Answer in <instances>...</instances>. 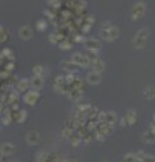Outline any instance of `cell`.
Instances as JSON below:
<instances>
[{
  "label": "cell",
  "instance_id": "7a4b0ae2",
  "mask_svg": "<svg viewBox=\"0 0 155 162\" xmlns=\"http://www.w3.org/2000/svg\"><path fill=\"white\" fill-rule=\"evenodd\" d=\"M146 14V4L143 2H139L136 3L134 7H132V11H131V16L132 19H142Z\"/></svg>",
  "mask_w": 155,
  "mask_h": 162
},
{
  "label": "cell",
  "instance_id": "603a6c76",
  "mask_svg": "<svg viewBox=\"0 0 155 162\" xmlns=\"http://www.w3.org/2000/svg\"><path fill=\"white\" fill-rule=\"evenodd\" d=\"M34 74L35 76H39V77H43V73H45V69H43V66H40V65H38V66H34Z\"/></svg>",
  "mask_w": 155,
  "mask_h": 162
},
{
  "label": "cell",
  "instance_id": "cb8c5ba5",
  "mask_svg": "<svg viewBox=\"0 0 155 162\" xmlns=\"http://www.w3.org/2000/svg\"><path fill=\"white\" fill-rule=\"evenodd\" d=\"M72 134H73V131L72 130H69V128H63V131H62V137L63 138H66V139H69L70 137H72Z\"/></svg>",
  "mask_w": 155,
  "mask_h": 162
},
{
  "label": "cell",
  "instance_id": "5bb4252c",
  "mask_svg": "<svg viewBox=\"0 0 155 162\" xmlns=\"http://www.w3.org/2000/svg\"><path fill=\"white\" fill-rule=\"evenodd\" d=\"M31 87L35 89H40L43 87V77H39V76H34V78L31 80Z\"/></svg>",
  "mask_w": 155,
  "mask_h": 162
},
{
  "label": "cell",
  "instance_id": "d4e9b609",
  "mask_svg": "<svg viewBox=\"0 0 155 162\" xmlns=\"http://www.w3.org/2000/svg\"><path fill=\"white\" fill-rule=\"evenodd\" d=\"M60 46L63 49V50H69V49L72 47V45H70V42L65 40V42H61V43H60Z\"/></svg>",
  "mask_w": 155,
  "mask_h": 162
},
{
  "label": "cell",
  "instance_id": "1f68e13d",
  "mask_svg": "<svg viewBox=\"0 0 155 162\" xmlns=\"http://www.w3.org/2000/svg\"><path fill=\"white\" fill-rule=\"evenodd\" d=\"M3 157H4V155H3V153H2V151H0V159H2V158H3Z\"/></svg>",
  "mask_w": 155,
  "mask_h": 162
},
{
  "label": "cell",
  "instance_id": "3957f363",
  "mask_svg": "<svg viewBox=\"0 0 155 162\" xmlns=\"http://www.w3.org/2000/svg\"><path fill=\"white\" fill-rule=\"evenodd\" d=\"M70 61L74 62L77 66H89L90 65V60L88 58V56H84V54H81V53H74Z\"/></svg>",
  "mask_w": 155,
  "mask_h": 162
},
{
  "label": "cell",
  "instance_id": "4316f807",
  "mask_svg": "<svg viewBox=\"0 0 155 162\" xmlns=\"http://www.w3.org/2000/svg\"><path fill=\"white\" fill-rule=\"evenodd\" d=\"M36 26H39V30H45V27H46V22L39 20V22H36Z\"/></svg>",
  "mask_w": 155,
  "mask_h": 162
},
{
  "label": "cell",
  "instance_id": "ffe728a7",
  "mask_svg": "<svg viewBox=\"0 0 155 162\" xmlns=\"http://www.w3.org/2000/svg\"><path fill=\"white\" fill-rule=\"evenodd\" d=\"M69 141L72 142V145H73V146H77V145H78V143L81 142V135H77V134L73 132V134H72V137L69 138Z\"/></svg>",
  "mask_w": 155,
  "mask_h": 162
},
{
  "label": "cell",
  "instance_id": "9a60e30c",
  "mask_svg": "<svg viewBox=\"0 0 155 162\" xmlns=\"http://www.w3.org/2000/svg\"><path fill=\"white\" fill-rule=\"evenodd\" d=\"M108 37H109V40H115L117 39V37H119V29L115 26H112L111 29L108 30Z\"/></svg>",
  "mask_w": 155,
  "mask_h": 162
},
{
  "label": "cell",
  "instance_id": "f1b7e54d",
  "mask_svg": "<svg viewBox=\"0 0 155 162\" xmlns=\"http://www.w3.org/2000/svg\"><path fill=\"white\" fill-rule=\"evenodd\" d=\"M99 120L105 123V112H100V114H99Z\"/></svg>",
  "mask_w": 155,
  "mask_h": 162
},
{
  "label": "cell",
  "instance_id": "8fae6325",
  "mask_svg": "<svg viewBox=\"0 0 155 162\" xmlns=\"http://www.w3.org/2000/svg\"><path fill=\"white\" fill-rule=\"evenodd\" d=\"M19 35L23 39H30L31 37H33V30H31L30 26H23L19 31Z\"/></svg>",
  "mask_w": 155,
  "mask_h": 162
},
{
  "label": "cell",
  "instance_id": "ba28073f",
  "mask_svg": "<svg viewBox=\"0 0 155 162\" xmlns=\"http://www.w3.org/2000/svg\"><path fill=\"white\" fill-rule=\"evenodd\" d=\"M39 139H40V137L36 131H31L27 134V137H26V141L29 145H36V143L39 142Z\"/></svg>",
  "mask_w": 155,
  "mask_h": 162
},
{
  "label": "cell",
  "instance_id": "52a82bcc",
  "mask_svg": "<svg viewBox=\"0 0 155 162\" xmlns=\"http://www.w3.org/2000/svg\"><path fill=\"white\" fill-rule=\"evenodd\" d=\"M90 65H92V66H93V69H94L96 72H99V73H101V72L104 70V68H105V65H104L103 60H100L99 57L92 58V60H90Z\"/></svg>",
  "mask_w": 155,
  "mask_h": 162
},
{
  "label": "cell",
  "instance_id": "e0dca14e",
  "mask_svg": "<svg viewBox=\"0 0 155 162\" xmlns=\"http://www.w3.org/2000/svg\"><path fill=\"white\" fill-rule=\"evenodd\" d=\"M143 141L147 142V143H154L155 142V134L147 130V131L143 134Z\"/></svg>",
  "mask_w": 155,
  "mask_h": 162
},
{
  "label": "cell",
  "instance_id": "9c48e42d",
  "mask_svg": "<svg viewBox=\"0 0 155 162\" xmlns=\"http://www.w3.org/2000/svg\"><path fill=\"white\" fill-rule=\"evenodd\" d=\"M38 97H39V93H38V92H35V91H33V92H27V94L24 96V101L33 105V104H35V103H36Z\"/></svg>",
  "mask_w": 155,
  "mask_h": 162
},
{
  "label": "cell",
  "instance_id": "4dcf8cb0",
  "mask_svg": "<svg viewBox=\"0 0 155 162\" xmlns=\"http://www.w3.org/2000/svg\"><path fill=\"white\" fill-rule=\"evenodd\" d=\"M3 122H4V123H10V122H11V118H10V116H8L7 115V118H6V116H3Z\"/></svg>",
  "mask_w": 155,
  "mask_h": 162
},
{
  "label": "cell",
  "instance_id": "484cf974",
  "mask_svg": "<svg viewBox=\"0 0 155 162\" xmlns=\"http://www.w3.org/2000/svg\"><path fill=\"white\" fill-rule=\"evenodd\" d=\"M24 118H26V112H24V111H20V112H19V119H16V122L22 123V122L24 120Z\"/></svg>",
  "mask_w": 155,
  "mask_h": 162
},
{
  "label": "cell",
  "instance_id": "836d02e7",
  "mask_svg": "<svg viewBox=\"0 0 155 162\" xmlns=\"http://www.w3.org/2000/svg\"><path fill=\"white\" fill-rule=\"evenodd\" d=\"M123 162H124V161H123Z\"/></svg>",
  "mask_w": 155,
  "mask_h": 162
},
{
  "label": "cell",
  "instance_id": "5b68a950",
  "mask_svg": "<svg viewBox=\"0 0 155 162\" xmlns=\"http://www.w3.org/2000/svg\"><path fill=\"white\" fill-rule=\"evenodd\" d=\"M86 81L93 85L100 84V81H101V73H99V72H96V70L89 72V73L86 74Z\"/></svg>",
  "mask_w": 155,
  "mask_h": 162
},
{
  "label": "cell",
  "instance_id": "2e32d148",
  "mask_svg": "<svg viewBox=\"0 0 155 162\" xmlns=\"http://www.w3.org/2000/svg\"><path fill=\"white\" fill-rule=\"evenodd\" d=\"M116 120H117V118H116L115 112H105V122H107L108 124L113 126V124L116 123Z\"/></svg>",
  "mask_w": 155,
  "mask_h": 162
},
{
  "label": "cell",
  "instance_id": "277c9868",
  "mask_svg": "<svg viewBox=\"0 0 155 162\" xmlns=\"http://www.w3.org/2000/svg\"><path fill=\"white\" fill-rule=\"evenodd\" d=\"M85 47L88 49L89 51H99L100 47H101V43H100L99 39H94V38H89L85 40Z\"/></svg>",
  "mask_w": 155,
  "mask_h": 162
},
{
  "label": "cell",
  "instance_id": "4fadbf2b",
  "mask_svg": "<svg viewBox=\"0 0 155 162\" xmlns=\"http://www.w3.org/2000/svg\"><path fill=\"white\" fill-rule=\"evenodd\" d=\"M61 68L63 70H66V72H76L78 66H77L74 62H72V61H63L61 64Z\"/></svg>",
  "mask_w": 155,
  "mask_h": 162
},
{
  "label": "cell",
  "instance_id": "d6986e66",
  "mask_svg": "<svg viewBox=\"0 0 155 162\" xmlns=\"http://www.w3.org/2000/svg\"><path fill=\"white\" fill-rule=\"evenodd\" d=\"M144 96L147 99H154L155 97V87H147L144 89Z\"/></svg>",
  "mask_w": 155,
  "mask_h": 162
},
{
  "label": "cell",
  "instance_id": "44dd1931",
  "mask_svg": "<svg viewBox=\"0 0 155 162\" xmlns=\"http://www.w3.org/2000/svg\"><path fill=\"white\" fill-rule=\"evenodd\" d=\"M27 87H29V81H27V80H20L19 84H18V91L23 92V91H26V89H27Z\"/></svg>",
  "mask_w": 155,
  "mask_h": 162
},
{
  "label": "cell",
  "instance_id": "83f0119b",
  "mask_svg": "<svg viewBox=\"0 0 155 162\" xmlns=\"http://www.w3.org/2000/svg\"><path fill=\"white\" fill-rule=\"evenodd\" d=\"M112 27V24L109 23V22H105V23H103L101 24V30H109Z\"/></svg>",
  "mask_w": 155,
  "mask_h": 162
},
{
  "label": "cell",
  "instance_id": "7c38bea8",
  "mask_svg": "<svg viewBox=\"0 0 155 162\" xmlns=\"http://www.w3.org/2000/svg\"><path fill=\"white\" fill-rule=\"evenodd\" d=\"M138 158L142 161V162H155V157L154 155H150V154H146L144 151H138L135 154Z\"/></svg>",
  "mask_w": 155,
  "mask_h": 162
},
{
  "label": "cell",
  "instance_id": "ac0fdd59",
  "mask_svg": "<svg viewBox=\"0 0 155 162\" xmlns=\"http://www.w3.org/2000/svg\"><path fill=\"white\" fill-rule=\"evenodd\" d=\"M69 96H70L72 100L77 101L78 99H81V96H83V92H81V89H76V88H74V89H73V91L70 92Z\"/></svg>",
  "mask_w": 155,
  "mask_h": 162
},
{
  "label": "cell",
  "instance_id": "30bf717a",
  "mask_svg": "<svg viewBox=\"0 0 155 162\" xmlns=\"http://www.w3.org/2000/svg\"><path fill=\"white\" fill-rule=\"evenodd\" d=\"M0 151L3 153V155H11L13 151H15V146L12 143H3L0 146Z\"/></svg>",
  "mask_w": 155,
  "mask_h": 162
},
{
  "label": "cell",
  "instance_id": "8992f818",
  "mask_svg": "<svg viewBox=\"0 0 155 162\" xmlns=\"http://www.w3.org/2000/svg\"><path fill=\"white\" fill-rule=\"evenodd\" d=\"M124 118H126V120H127V123H128V126L135 124L136 120H138V111H136V110H130V111L126 114Z\"/></svg>",
  "mask_w": 155,
  "mask_h": 162
},
{
  "label": "cell",
  "instance_id": "f546056e",
  "mask_svg": "<svg viewBox=\"0 0 155 162\" xmlns=\"http://www.w3.org/2000/svg\"><path fill=\"white\" fill-rule=\"evenodd\" d=\"M120 126H123V127H126V126H128V123H127V120H126V118H121L120 119Z\"/></svg>",
  "mask_w": 155,
  "mask_h": 162
},
{
  "label": "cell",
  "instance_id": "7402d4cb",
  "mask_svg": "<svg viewBox=\"0 0 155 162\" xmlns=\"http://www.w3.org/2000/svg\"><path fill=\"white\" fill-rule=\"evenodd\" d=\"M124 162H142L135 154H127L124 157Z\"/></svg>",
  "mask_w": 155,
  "mask_h": 162
},
{
  "label": "cell",
  "instance_id": "d6a6232c",
  "mask_svg": "<svg viewBox=\"0 0 155 162\" xmlns=\"http://www.w3.org/2000/svg\"><path fill=\"white\" fill-rule=\"evenodd\" d=\"M154 124H155V114H154Z\"/></svg>",
  "mask_w": 155,
  "mask_h": 162
},
{
  "label": "cell",
  "instance_id": "6da1fadb",
  "mask_svg": "<svg viewBox=\"0 0 155 162\" xmlns=\"http://www.w3.org/2000/svg\"><path fill=\"white\" fill-rule=\"evenodd\" d=\"M148 30L147 29H142L138 31V34L135 35L134 40H132V45H134V47L136 49H143L146 46V43H147V39H148Z\"/></svg>",
  "mask_w": 155,
  "mask_h": 162
}]
</instances>
